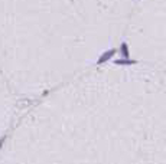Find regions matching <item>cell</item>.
<instances>
[{
  "mask_svg": "<svg viewBox=\"0 0 166 164\" xmlns=\"http://www.w3.org/2000/svg\"><path fill=\"white\" fill-rule=\"evenodd\" d=\"M0 164H166V66L97 65L32 101Z\"/></svg>",
  "mask_w": 166,
  "mask_h": 164,
  "instance_id": "1",
  "label": "cell"
},
{
  "mask_svg": "<svg viewBox=\"0 0 166 164\" xmlns=\"http://www.w3.org/2000/svg\"><path fill=\"white\" fill-rule=\"evenodd\" d=\"M128 0H0V78L36 101L126 38Z\"/></svg>",
  "mask_w": 166,
  "mask_h": 164,
  "instance_id": "2",
  "label": "cell"
},
{
  "mask_svg": "<svg viewBox=\"0 0 166 164\" xmlns=\"http://www.w3.org/2000/svg\"><path fill=\"white\" fill-rule=\"evenodd\" d=\"M25 102L0 78V148L13 124L23 111Z\"/></svg>",
  "mask_w": 166,
  "mask_h": 164,
  "instance_id": "3",
  "label": "cell"
}]
</instances>
